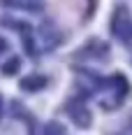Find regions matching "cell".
I'll use <instances>...</instances> for the list:
<instances>
[{"mask_svg":"<svg viewBox=\"0 0 132 135\" xmlns=\"http://www.w3.org/2000/svg\"><path fill=\"white\" fill-rule=\"evenodd\" d=\"M16 65H19V61H12V63H7V68H5V72H7V75H12V72H16Z\"/></svg>","mask_w":132,"mask_h":135,"instance_id":"6da1fadb","label":"cell"},{"mask_svg":"<svg viewBox=\"0 0 132 135\" xmlns=\"http://www.w3.org/2000/svg\"><path fill=\"white\" fill-rule=\"evenodd\" d=\"M2 47H5V42H2V40H0V49H2Z\"/></svg>","mask_w":132,"mask_h":135,"instance_id":"7a4b0ae2","label":"cell"}]
</instances>
